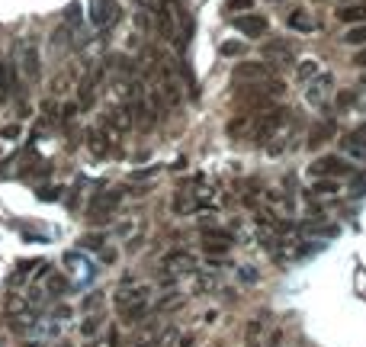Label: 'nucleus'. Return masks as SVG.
<instances>
[{"mask_svg": "<svg viewBox=\"0 0 366 347\" xmlns=\"http://www.w3.org/2000/svg\"><path fill=\"white\" fill-rule=\"evenodd\" d=\"M161 93L167 97V103H180V81L170 68H161Z\"/></svg>", "mask_w": 366, "mask_h": 347, "instance_id": "nucleus-13", "label": "nucleus"}, {"mask_svg": "<svg viewBox=\"0 0 366 347\" xmlns=\"http://www.w3.org/2000/svg\"><path fill=\"white\" fill-rule=\"evenodd\" d=\"M29 312H33V299L23 296L19 289H10L7 293V315L10 318H13V322H26Z\"/></svg>", "mask_w": 366, "mask_h": 347, "instance_id": "nucleus-9", "label": "nucleus"}, {"mask_svg": "<svg viewBox=\"0 0 366 347\" xmlns=\"http://www.w3.org/2000/svg\"><path fill=\"white\" fill-rule=\"evenodd\" d=\"M264 55L266 58H283V61H286V58H289L292 55V45H289V42H286V39H276V42H266V45H264Z\"/></svg>", "mask_w": 366, "mask_h": 347, "instance_id": "nucleus-20", "label": "nucleus"}, {"mask_svg": "<svg viewBox=\"0 0 366 347\" xmlns=\"http://www.w3.org/2000/svg\"><path fill=\"white\" fill-rule=\"evenodd\" d=\"M344 148H347L350 155H366V123L357 125V129L344 139Z\"/></svg>", "mask_w": 366, "mask_h": 347, "instance_id": "nucleus-15", "label": "nucleus"}, {"mask_svg": "<svg viewBox=\"0 0 366 347\" xmlns=\"http://www.w3.org/2000/svg\"><path fill=\"white\" fill-rule=\"evenodd\" d=\"M334 103H337V109H350L353 103H357V93H353V91H341Z\"/></svg>", "mask_w": 366, "mask_h": 347, "instance_id": "nucleus-25", "label": "nucleus"}, {"mask_svg": "<svg viewBox=\"0 0 366 347\" xmlns=\"http://www.w3.org/2000/svg\"><path fill=\"white\" fill-rule=\"evenodd\" d=\"M148 286H132V283H125V286L116 289V296H113V302H116L119 315H122L125 322H138L145 312H148Z\"/></svg>", "mask_w": 366, "mask_h": 347, "instance_id": "nucleus-1", "label": "nucleus"}, {"mask_svg": "<svg viewBox=\"0 0 366 347\" xmlns=\"http://www.w3.org/2000/svg\"><path fill=\"white\" fill-rule=\"evenodd\" d=\"M270 65L266 61H241V65L234 68V81H241V84H264L270 81Z\"/></svg>", "mask_w": 366, "mask_h": 347, "instance_id": "nucleus-6", "label": "nucleus"}, {"mask_svg": "<svg viewBox=\"0 0 366 347\" xmlns=\"http://www.w3.org/2000/svg\"><path fill=\"white\" fill-rule=\"evenodd\" d=\"M312 174H318V177H344V174H350L347 161L337 155H325L318 157L315 164H312Z\"/></svg>", "mask_w": 366, "mask_h": 347, "instance_id": "nucleus-10", "label": "nucleus"}, {"mask_svg": "<svg viewBox=\"0 0 366 347\" xmlns=\"http://www.w3.org/2000/svg\"><path fill=\"white\" fill-rule=\"evenodd\" d=\"M344 42H347V45H366V23L350 26V33H344Z\"/></svg>", "mask_w": 366, "mask_h": 347, "instance_id": "nucleus-23", "label": "nucleus"}, {"mask_svg": "<svg viewBox=\"0 0 366 347\" xmlns=\"http://www.w3.org/2000/svg\"><path fill=\"white\" fill-rule=\"evenodd\" d=\"M81 245H83V248H100V245H103V235H87Z\"/></svg>", "mask_w": 366, "mask_h": 347, "instance_id": "nucleus-30", "label": "nucleus"}, {"mask_svg": "<svg viewBox=\"0 0 366 347\" xmlns=\"http://www.w3.org/2000/svg\"><path fill=\"white\" fill-rule=\"evenodd\" d=\"M190 264H193V257H186V254H167L164 257V267L167 270H190Z\"/></svg>", "mask_w": 366, "mask_h": 347, "instance_id": "nucleus-24", "label": "nucleus"}, {"mask_svg": "<svg viewBox=\"0 0 366 347\" xmlns=\"http://www.w3.org/2000/svg\"><path fill=\"white\" fill-rule=\"evenodd\" d=\"M334 93V77L331 75H315L305 81V100L312 107H328V97Z\"/></svg>", "mask_w": 366, "mask_h": 347, "instance_id": "nucleus-4", "label": "nucleus"}, {"mask_svg": "<svg viewBox=\"0 0 366 347\" xmlns=\"http://www.w3.org/2000/svg\"><path fill=\"white\" fill-rule=\"evenodd\" d=\"M138 347H158V341H145V344H138Z\"/></svg>", "mask_w": 366, "mask_h": 347, "instance_id": "nucleus-33", "label": "nucleus"}, {"mask_svg": "<svg viewBox=\"0 0 366 347\" xmlns=\"http://www.w3.org/2000/svg\"><path fill=\"white\" fill-rule=\"evenodd\" d=\"M286 119H289L286 107H264L257 113V119H254V125H250V132H254L257 141H270L276 132H283Z\"/></svg>", "mask_w": 366, "mask_h": 347, "instance_id": "nucleus-2", "label": "nucleus"}, {"mask_svg": "<svg viewBox=\"0 0 366 347\" xmlns=\"http://www.w3.org/2000/svg\"><path fill=\"white\" fill-rule=\"evenodd\" d=\"M350 65H353V68H366V45H360V49L353 52V58H350Z\"/></svg>", "mask_w": 366, "mask_h": 347, "instance_id": "nucleus-29", "label": "nucleus"}, {"mask_svg": "<svg viewBox=\"0 0 366 347\" xmlns=\"http://www.w3.org/2000/svg\"><path fill=\"white\" fill-rule=\"evenodd\" d=\"M13 93H17V65L0 61V103H7Z\"/></svg>", "mask_w": 366, "mask_h": 347, "instance_id": "nucleus-12", "label": "nucleus"}, {"mask_svg": "<svg viewBox=\"0 0 366 347\" xmlns=\"http://www.w3.org/2000/svg\"><path fill=\"white\" fill-rule=\"evenodd\" d=\"M347 3H350V0H347Z\"/></svg>", "mask_w": 366, "mask_h": 347, "instance_id": "nucleus-35", "label": "nucleus"}, {"mask_svg": "<svg viewBox=\"0 0 366 347\" xmlns=\"http://www.w3.org/2000/svg\"><path fill=\"white\" fill-rule=\"evenodd\" d=\"M296 75H299V81L305 84V81H312L318 71H315V65H312V61H305V65H299V71H296Z\"/></svg>", "mask_w": 366, "mask_h": 347, "instance_id": "nucleus-28", "label": "nucleus"}, {"mask_svg": "<svg viewBox=\"0 0 366 347\" xmlns=\"http://www.w3.org/2000/svg\"><path fill=\"white\" fill-rule=\"evenodd\" d=\"M331 132H334V123H318V125H312V139H308V145H321L325 139H331Z\"/></svg>", "mask_w": 366, "mask_h": 347, "instance_id": "nucleus-22", "label": "nucleus"}, {"mask_svg": "<svg viewBox=\"0 0 366 347\" xmlns=\"http://www.w3.org/2000/svg\"><path fill=\"white\" fill-rule=\"evenodd\" d=\"M234 29L241 36H248V39H260V36L270 29V23H266V17H260V13H241V17H234Z\"/></svg>", "mask_w": 366, "mask_h": 347, "instance_id": "nucleus-7", "label": "nucleus"}, {"mask_svg": "<svg viewBox=\"0 0 366 347\" xmlns=\"http://www.w3.org/2000/svg\"><path fill=\"white\" fill-rule=\"evenodd\" d=\"M17 68L23 71V81L26 84H35L42 75V61H39V49H35L33 42H23V49H19V58H17Z\"/></svg>", "mask_w": 366, "mask_h": 347, "instance_id": "nucleus-3", "label": "nucleus"}, {"mask_svg": "<svg viewBox=\"0 0 366 347\" xmlns=\"http://www.w3.org/2000/svg\"><path fill=\"white\" fill-rule=\"evenodd\" d=\"M202 248L209 254H225V251L232 248V238L225 235V231H206V241H202Z\"/></svg>", "mask_w": 366, "mask_h": 347, "instance_id": "nucleus-14", "label": "nucleus"}, {"mask_svg": "<svg viewBox=\"0 0 366 347\" xmlns=\"http://www.w3.org/2000/svg\"><path fill=\"white\" fill-rule=\"evenodd\" d=\"M270 3H276V0H270Z\"/></svg>", "mask_w": 366, "mask_h": 347, "instance_id": "nucleus-34", "label": "nucleus"}, {"mask_svg": "<svg viewBox=\"0 0 366 347\" xmlns=\"http://www.w3.org/2000/svg\"><path fill=\"white\" fill-rule=\"evenodd\" d=\"M250 125H254V119H250V113H244V116H234L232 123L225 125V132L232 135V139H241L244 132H250Z\"/></svg>", "mask_w": 366, "mask_h": 347, "instance_id": "nucleus-18", "label": "nucleus"}, {"mask_svg": "<svg viewBox=\"0 0 366 347\" xmlns=\"http://www.w3.org/2000/svg\"><path fill=\"white\" fill-rule=\"evenodd\" d=\"M17 132H19V125H7V129H3V139H17Z\"/></svg>", "mask_w": 366, "mask_h": 347, "instance_id": "nucleus-32", "label": "nucleus"}, {"mask_svg": "<svg viewBox=\"0 0 366 347\" xmlns=\"http://www.w3.org/2000/svg\"><path fill=\"white\" fill-rule=\"evenodd\" d=\"M103 125H106L113 135H125V132H132V125H135V119H132V109L129 107H113L106 113V119H103Z\"/></svg>", "mask_w": 366, "mask_h": 347, "instance_id": "nucleus-8", "label": "nucleus"}, {"mask_svg": "<svg viewBox=\"0 0 366 347\" xmlns=\"http://www.w3.org/2000/svg\"><path fill=\"white\" fill-rule=\"evenodd\" d=\"M337 193H341L337 177H318V180L312 183V196H337Z\"/></svg>", "mask_w": 366, "mask_h": 347, "instance_id": "nucleus-16", "label": "nucleus"}, {"mask_svg": "<svg viewBox=\"0 0 366 347\" xmlns=\"http://www.w3.org/2000/svg\"><path fill=\"white\" fill-rule=\"evenodd\" d=\"M286 23H289L292 33H312V29H315V23H312V17H308L305 10H292Z\"/></svg>", "mask_w": 366, "mask_h": 347, "instance_id": "nucleus-17", "label": "nucleus"}, {"mask_svg": "<svg viewBox=\"0 0 366 347\" xmlns=\"http://www.w3.org/2000/svg\"><path fill=\"white\" fill-rule=\"evenodd\" d=\"M337 20H344V23H366V7H341Z\"/></svg>", "mask_w": 366, "mask_h": 347, "instance_id": "nucleus-21", "label": "nucleus"}, {"mask_svg": "<svg viewBox=\"0 0 366 347\" xmlns=\"http://www.w3.org/2000/svg\"><path fill=\"white\" fill-rule=\"evenodd\" d=\"M222 55H244V42H234V39L222 42Z\"/></svg>", "mask_w": 366, "mask_h": 347, "instance_id": "nucleus-26", "label": "nucleus"}, {"mask_svg": "<svg viewBox=\"0 0 366 347\" xmlns=\"http://www.w3.org/2000/svg\"><path fill=\"white\" fill-rule=\"evenodd\" d=\"M119 20V3L116 0H90V23L97 29H109Z\"/></svg>", "mask_w": 366, "mask_h": 347, "instance_id": "nucleus-5", "label": "nucleus"}, {"mask_svg": "<svg viewBox=\"0 0 366 347\" xmlns=\"http://www.w3.org/2000/svg\"><path fill=\"white\" fill-rule=\"evenodd\" d=\"M154 10H158V29H161V36H164V39H174V36H177V26H174L170 10H167V7H154Z\"/></svg>", "mask_w": 366, "mask_h": 347, "instance_id": "nucleus-19", "label": "nucleus"}, {"mask_svg": "<svg viewBox=\"0 0 366 347\" xmlns=\"http://www.w3.org/2000/svg\"><path fill=\"white\" fill-rule=\"evenodd\" d=\"M254 7V0H225V10L228 13H238V10H250Z\"/></svg>", "mask_w": 366, "mask_h": 347, "instance_id": "nucleus-27", "label": "nucleus"}, {"mask_svg": "<svg viewBox=\"0 0 366 347\" xmlns=\"http://www.w3.org/2000/svg\"><path fill=\"white\" fill-rule=\"evenodd\" d=\"M113 139H116V135L109 132L106 125H103V129H87V148L97 157H106L109 151H113Z\"/></svg>", "mask_w": 366, "mask_h": 347, "instance_id": "nucleus-11", "label": "nucleus"}, {"mask_svg": "<svg viewBox=\"0 0 366 347\" xmlns=\"http://www.w3.org/2000/svg\"><path fill=\"white\" fill-rule=\"evenodd\" d=\"M65 286H67L65 277H55V280H51V293H65Z\"/></svg>", "mask_w": 366, "mask_h": 347, "instance_id": "nucleus-31", "label": "nucleus"}]
</instances>
